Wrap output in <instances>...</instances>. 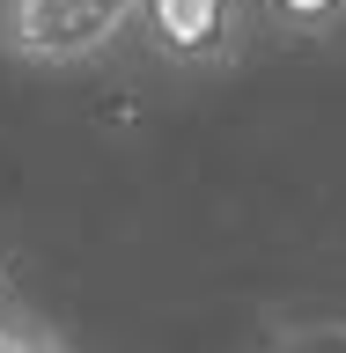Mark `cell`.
<instances>
[{
  "mask_svg": "<svg viewBox=\"0 0 346 353\" xmlns=\"http://www.w3.org/2000/svg\"><path fill=\"white\" fill-rule=\"evenodd\" d=\"M140 0H8L0 37L30 66H88L133 30Z\"/></svg>",
  "mask_w": 346,
  "mask_h": 353,
  "instance_id": "cell-1",
  "label": "cell"
},
{
  "mask_svg": "<svg viewBox=\"0 0 346 353\" xmlns=\"http://www.w3.org/2000/svg\"><path fill=\"white\" fill-rule=\"evenodd\" d=\"M140 37L170 66H221L243 37V0H140Z\"/></svg>",
  "mask_w": 346,
  "mask_h": 353,
  "instance_id": "cell-2",
  "label": "cell"
},
{
  "mask_svg": "<svg viewBox=\"0 0 346 353\" xmlns=\"http://www.w3.org/2000/svg\"><path fill=\"white\" fill-rule=\"evenodd\" d=\"M0 353H74L52 324L22 316V309H0Z\"/></svg>",
  "mask_w": 346,
  "mask_h": 353,
  "instance_id": "cell-3",
  "label": "cell"
},
{
  "mask_svg": "<svg viewBox=\"0 0 346 353\" xmlns=\"http://www.w3.org/2000/svg\"><path fill=\"white\" fill-rule=\"evenodd\" d=\"M265 8H273L287 30H309V37H325V30L346 22V0H265Z\"/></svg>",
  "mask_w": 346,
  "mask_h": 353,
  "instance_id": "cell-4",
  "label": "cell"
},
{
  "mask_svg": "<svg viewBox=\"0 0 346 353\" xmlns=\"http://www.w3.org/2000/svg\"><path fill=\"white\" fill-rule=\"evenodd\" d=\"M280 353H346V324H309V331H287Z\"/></svg>",
  "mask_w": 346,
  "mask_h": 353,
  "instance_id": "cell-5",
  "label": "cell"
},
{
  "mask_svg": "<svg viewBox=\"0 0 346 353\" xmlns=\"http://www.w3.org/2000/svg\"><path fill=\"white\" fill-rule=\"evenodd\" d=\"M0 309H15V302H8V272H0Z\"/></svg>",
  "mask_w": 346,
  "mask_h": 353,
  "instance_id": "cell-6",
  "label": "cell"
}]
</instances>
